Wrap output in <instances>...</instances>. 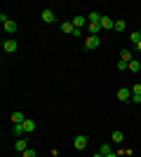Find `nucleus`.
I'll return each mask as SVG.
<instances>
[{
    "label": "nucleus",
    "instance_id": "cd10ccee",
    "mask_svg": "<svg viewBox=\"0 0 141 157\" xmlns=\"http://www.w3.org/2000/svg\"><path fill=\"white\" fill-rule=\"evenodd\" d=\"M136 103H139V105H141V98H136Z\"/></svg>",
    "mask_w": 141,
    "mask_h": 157
},
{
    "label": "nucleus",
    "instance_id": "0eeeda50",
    "mask_svg": "<svg viewBox=\"0 0 141 157\" xmlns=\"http://www.w3.org/2000/svg\"><path fill=\"white\" fill-rule=\"evenodd\" d=\"M12 122H14V124H24V122H26L24 113H19V110H17V113H12Z\"/></svg>",
    "mask_w": 141,
    "mask_h": 157
},
{
    "label": "nucleus",
    "instance_id": "20e7f679",
    "mask_svg": "<svg viewBox=\"0 0 141 157\" xmlns=\"http://www.w3.org/2000/svg\"><path fill=\"white\" fill-rule=\"evenodd\" d=\"M14 150H17V152H26V150H28V141H26V138H17Z\"/></svg>",
    "mask_w": 141,
    "mask_h": 157
},
{
    "label": "nucleus",
    "instance_id": "7ed1b4c3",
    "mask_svg": "<svg viewBox=\"0 0 141 157\" xmlns=\"http://www.w3.org/2000/svg\"><path fill=\"white\" fill-rule=\"evenodd\" d=\"M73 148L75 150H85V148H87V136H78L73 141Z\"/></svg>",
    "mask_w": 141,
    "mask_h": 157
},
{
    "label": "nucleus",
    "instance_id": "f257e3e1",
    "mask_svg": "<svg viewBox=\"0 0 141 157\" xmlns=\"http://www.w3.org/2000/svg\"><path fill=\"white\" fill-rule=\"evenodd\" d=\"M99 45H101L99 35H87V40H85V49L94 52V49H99Z\"/></svg>",
    "mask_w": 141,
    "mask_h": 157
},
{
    "label": "nucleus",
    "instance_id": "aec40b11",
    "mask_svg": "<svg viewBox=\"0 0 141 157\" xmlns=\"http://www.w3.org/2000/svg\"><path fill=\"white\" fill-rule=\"evenodd\" d=\"M12 134H14V136H24V134H26V131H24V124H14Z\"/></svg>",
    "mask_w": 141,
    "mask_h": 157
},
{
    "label": "nucleus",
    "instance_id": "4be33fe9",
    "mask_svg": "<svg viewBox=\"0 0 141 157\" xmlns=\"http://www.w3.org/2000/svg\"><path fill=\"white\" fill-rule=\"evenodd\" d=\"M118 71H129V63H127V61H118Z\"/></svg>",
    "mask_w": 141,
    "mask_h": 157
},
{
    "label": "nucleus",
    "instance_id": "1a4fd4ad",
    "mask_svg": "<svg viewBox=\"0 0 141 157\" xmlns=\"http://www.w3.org/2000/svg\"><path fill=\"white\" fill-rule=\"evenodd\" d=\"M101 28H115V21L111 17H101Z\"/></svg>",
    "mask_w": 141,
    "mask_h": 157
},
{
    "label": "nucleus",
    "instance_id": "b1692460",
    "mask_svg": "<svg viewBox=\"0 0 141 157\" xmlns=\"http://www.w3.org/2000/svg\"><path fill=\"white\" fill-rule=\"evenodd\" d=\"M21 155H24V157H35V150H31V148H28V150L21 152Z\"/></svg>",
    "mask_w": 141,
    "mask_h": 157
},
{
    "label": "nucleus",
    "instance_id": "5701e85b",
    "mask_svg": "<svg viewBox=\"0 0 141 157\" xmlns=\"http://www.w3.org/2000/svg\"><path fill=\"white\" fill-rule=\"evenodd\" d=\"M129 38H132V42L136 45V42H141V33H139V31H134L132 35H129Z\"/></svg>",
    "mask_w": 141,
    "mask_h": 157
},
{
    "label": "nucleus",
    "instance_id": "a878e982",
    "mask_svg": "<svg viewBox=\"0 0 141 157\" xmlns=\"http://www.w3.org/2000/svg\"><path fill=\"white\" fill-rule=\"evenodd\" d=\"M136 49H139V52H141V42H136Z\"/></svg>",
    "mask_w": 141,
    "mask_h": 157
},
{
    "label": "nucleus",
    "instance_id": "6e6552de",
    "mask_svg": "<svg viewBox=\"0 0 141 157\" xmlns=\"http://www.w3.org/2000/svg\"><path fill=\"white\" fill-rule=\"evenodd\" d=\"M85 24H87V17H80V14H78V17H73V26H75V28H82Z\"/></svg>",
    "mask_w": 141,
    "mask_h": 157
},
{
    "label": "nucleus",
    "instance_id": "4468645a",
    "mask_svg": "<svg viewBox=\"0 0 141 157\" xmlns=\"http://www.w3.org/2000/svg\"><path fill=\"white\" fill-rule=\"evenodd\" d=\"M87 24H101V14L99 12H92L87 17Z\"/></svg>",
    "mask_w": 141,
    "mask_h": 157
},
{
    "label": "nucleus",
    "instance_id": "f3484780",
    "mask_svg": "<svg viewBox=\"0 0 141 157\" xmlns=\"http://www.w3.org/2000/svg\"><path fill=\"white\" fill-rule=\"evenodd\" d=\"M87 26H89V35H99L101 24H87Z\"/></svg>",
    "mask_w": 141,
    "mask_h": 157
},
{
    "label": "nucleus",
    "instance_id": "9b49d317",
    "mask_svg": "<svg viewBox=\"0 0 141 157\" xmlns=\"http://www.w3.org/2000/svg\"><path fill=\"white\" fill-rule=\"evenodd\" d=\"M111 141H113V143H122V141H125V134H122V131H113V134H111Z\"/></svg>",
    "mask_w": 141,
    "mask_h": 157
},
{
    "label": "nucleus",
    "instance_id": "ddd939ff",
    "mask_svg": "<svg viewBox=\"0 0 141 157\" xmlns=\"http://www.w3.org/2000/svg\"><path fill=\"white\" fill-rule=\"evenodd\" d=\"M24 131H26V134H33L35 131V122L33 120H26V122H24Z\"/></svg>",
    "mask_w": 141,
    "mask_h": 157
},
{
    "label": "nucleus",
    "instance_id": "dca6fc26",
    "mask_svg": "<svg viewBox=\"0 0 141 157\" xmlns=\"http://www.w3.org/2000/svg\"><path fill=\"white\" fill-rule=\"evenodd\" d=\"M120 59H122V61H127V63H129V61L134 59V56H132V49H122V52H120Z\"/></svg>",
    "mask_w": 141,
    "mask_h": 157
},
{
    "label": "nucleus",
    "instance_id": "2eb2a0df",
    "mask_svg": "<svg viewBox=\"0 0 141 157\" xmlns=\"http://www.w3.org/2000/svg\"><path fill=\"white\" fill-rule=\"evenodd\" d=\"M125 28H127V21H125V19H118V21H115V28H113V31L122 33V31H125Z\"/></svg>",
    "mask_w": 141,
    "mask_h": 157
},
{
    "label": "nucleus",
    "instance_id": "a211bd4d",
    "mask_svg": "<svg viewBox=\"0 0 141 157\" xmlns=\"http://www.w3.org/2000/svg\"><path fill=\"white\" fill-rule=\"evenodd\" d=\"M129 71H132V73H139L141 71V63L136 59H132V61H129Z\"/></svg>",
    "mask_w": 141,
    "mask_h": 157
},
{
    "label": "nucleus",
    "instance_id": "9d476101",
    "mask_svg": "<svg viewBox=\"0 0 141 157\" xmlns=\"http://www.w3.org/2000/svg\"><path fill=\"white\" fill-rule=\"evenodd\" d=\"M2 28H5L7 33H17V28H19V26H17V21H12V19H10L7 24H2Z\"/></svg>",
    "mask_w": 141,
    "mask_h": 157
},
{
    "label": "nucleus",
    "instance_id": "c85d7f7f",
    "mask_svg": "<svg viewBox=\"0 0 141 157\" xmlns=\"http://www.w3.org/2000/svg\"><path fill=\"white\" fill-rule=\"evenodd\" d=\"M139 33H141V28H139Z\"/></svg>",
    "mask_w": 141,
    "mask_h": 157
},
{
    "label": "nucleus",
    "instance_id": "393cba45",
    "mask_svg": "<svg viewBox=\"0 0 141 157\" xmlns=\"http://www.w3.org/2000/svg\"><path fill=\"white\" fill-rule=\"evenodd\" d=\"M106 157H118V152H111V155H106Z\"/></svg>",
    "mask_w": 141,
    "mask_h": 157
},
{
    "label": "nucleus",
    "instance_id": "412c9836",
    "mask_svg": "<svg viewBox=\"0 0 141 157\" xmlns=\"http://www.w3.org/2000/svg\"><path fill=\"white\" fill-rule=\"evenodd\" d=\"M99 152H101V155H111V152H113V148H111V143H104V145H101V148H99Z\"/></svg>",
    "mask_w": 141,
    "mask_h": 157
},
{
    "label": "nucleus",
    "instance_id": "f8f14e48",
    "mask_svg": "<svg viewBox=\"0 0 141 157\" xmlns=\"http://www.w3.org/2000/svg\"><path fill=\"white\" fill-rule=\"evenodd\" d=\"M61 31H64V33H68V35H71V33L75 31V26H73V21H64V24H61Z\"/></svg>",
    "mask_w": 141,
    "mask_h": 157
},
{
    "label": "nucleus",
    "instance_id": "f03ea898",
    "mask_svg": "<svg viewBox=\"0 0 141 157\" xmlns=\"http://www.w3.org/2000/svg\"><path fill=\"white\" fill-rule=\"evenodd\" d=\"M2 49H5L7 54H14L17 49H19V42L12 40V38H7V40H2Z\"/></svg>",
    "mask_w": 141,
    "mask_h": 157
},
{
    "label": "nucleus",
    "instance_id": "bb28decb",
    "mask_svg": "<svg viewBox=\"0 0 141 157\" xmlns=\"http://www.w3.org/2000/svg\"><path fill=\"white\" fill-rule=\"evenodd\" d=\"M94 157H106V155H101V152H96V155H94Z\"/></svg>",
    "mask_w": 141,
    "mask_h": 157
},
{
    "label": "nucleus",
    "instance_id": "6ab92c4d",
    "mask_svg": "<svg viewBox=\"0 0 141 157\" xmlns=\"http://www.w3.org/2000/svg\"><path fill=\"white\" fill-rule=\"evenodd\" d=\"M132 98H134V101H136V98H141V85L132 87Z\"/></svg>",
    "mask_w": 141,
    "mask_h": 157
},
{
    "label": "nucleus",
    "instance_id": "39448f33",
    "mask_svg": "<svg viewBox=\"0 0 141 157\" xmlns=\"http://www.w3.org/2000/svg\"><path fill=\"white\" fill-rule=\"evenodd\" d=\"M118 98H120V101H129V98H132V89L120 87V89H118Z\"/></svg>",
    "mask_w": 141,
    "mask_h": 157
},
{
    "label": "nucleus",
    "instance_id": "423d86ee",
    "mask_svg": "<svg viewBox=\"0 0 141 157\" xmlns=\"http://www.w3.org/2000/svg\"><path fill=\"white\" fill-rule=\"evenodd\" d=\"M42 21H45V24H54V21H57L52 10H45V12H42Z\"/></svg>",
    "mask_w": 141,
    "mask_h": 157
}]
</instances>
